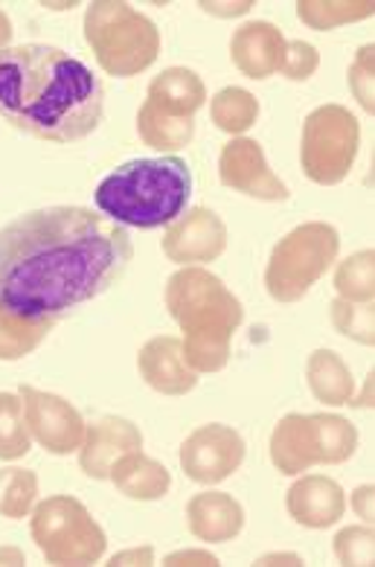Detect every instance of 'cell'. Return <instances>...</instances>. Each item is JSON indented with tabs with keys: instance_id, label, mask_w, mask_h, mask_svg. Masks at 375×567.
Here are the masks:
<instances>
[{
	"instance_id": "obj_17",
	"label": "cell",
	"mask_w": 375,
	"mask_h": 567,
	"mask_svg": "<svg viewBox=\"0 0 375 567\" xmlns=\"http://www.w3.org/2000/svg\"><path fill=\"white\" fill-rule=\"evenodd\" d=\"M285 35L268 21H248L230 39V59L248 79H268L280 73L285 59Z\"/></svg>"
},
{
	"instance_id": "obj_2",
	"label": "cell",
	"mask_w": 375,
	"mask_h": 567,
	"mask_svg": "<svg viewBox=\"0 0 375 567\" xmlns=\"http://www.w3.org/2000/svg\"><path fill=\"white\" fill-rule=\"evenodd\" d=\"M105 91L94 71L50 44L0 50V114L21 132L53 143L94 134Z\"/></svg>"
},
{
	"instance_id": "obj_36",
	"label": "cell",
	"mask_w": 375,
	"mask_h": 567,
	"mask_svg": "<svg viewBox=\"0 0 375 567\" xmlns=\"http://www.w3.org/2000/svg\"><path fill=\"white\" fill-rule=\"evenodd\" d=\"M9 41H12V21H9L7 12L0 9V50H7Z\"/></svg>"
},
{
	"instance_id": "obj_4",
	"label": "cell",
	"mask_w": 375,
	"mask_h": 567,
	"mask_svg": "<svg viewBox=\"0 0 375 567\" xmlns=\"http://www.w3.org/2000/svg\"><path fill=\"white\" fill-rule=\"evenodd\" d=\"M192 195V169L175 155L128 161L105 175L96 187V207L105 218L119 227H155L173 225L187 213Z\"/></svg>"
},
{
	"instance_id": "obj_5",
	"label": "cell",
	"mask_w": 375,
	"mask_h": 567,
	"mask_svg": "<svg viewBox=\"0 0 375 567\" xmlns=\"http://www.w3.org/2000/svg\"><path fill=\"white\" fill-rule=\"evenodd\" d=\"M85 41L102 71L117 79L149 71L160 53L155 21L123 0H96L87 7Z\"/></svg>"
},
{
	"instance_id": "obj_18",
	"label": "cell",
	"mask_w": 375,
	"mask_h": 567,
	"mask_svg": "<svg viewBox=\"0 0 375 567\" xmlns=\"http://www.w3.org/2000/svg\"><path fill=\"white\" fill-rule=\"evenodd\" d=\"M187 524L198 542L225 544L242 533L244 509L227 492H198L189 497Z\"/></svg>"
},
{
	"instance_id": "obj_27",
	"label": "cell",
	"mask_w": 375,
	"mask_h": 567,
	"mask_svg": "<svg viewBox=\"0 0 375 567\" xmlns=\"http://www.w3.org/2000/svg\"><path fill=\"white\" fill-rule=\"evenodd\" d=\"M39 497V474L30 468H0V515L3 518H27Z\"/></svg>"
},
{
	"instance_id": "obj_29",
	"label": "cell",
	"mask_w": 375,
	"mask_h": 567,
	"mask_svg": "<svg viewBox=\"0 0 375 567\" xmlns=\"http://www.w3.org/2000/svg\"><path fill=\"white\" fill-rule=\"evenodd\" d=\"M332 327L358 343H375V309L373 303H350L332 300Z\"/></svg>"
},
{
	"instance_id": "obj_20",
	"label": "cell",
	"mask_w": 375,
	"mask_h": 567,
	"mask_svg": "<svg viewBox=\"0 0 375 567\" xmlns=\"http://www.w3.org/2000/svg\"><path fill=\"white\" fill-rule=\"evenodd\" d=\"M146 100L157 102L160 109L180 114V117H196L207 102V87L201 76L189 68H166L160 76L152 79Z\"/></svg>"
},
{
	"instance_id": "obj_19",
	"label": "cell",
	"mask_w": 375,
	"mask_h": 567,
	"mask_svg": "<svg viewBox=\"0 0 375 567\" xmlns=\"http://www.w3.org/2000/svg\"><path fill=\"white\" fill-rule=\"evenodd\" d=\"M108 481L132 501H160L173 486V474L164 463L146 457L140 449L128 451L111 466Z\"/></svg>"
},
{
	"instance_id": "obj_14",
	"label": "cell",
	"mask_w": 375,
	"mask_h": 567,
	"mask_svg": "<svg viewBox=\"0 0 375 567\" xmlns=\"http://www.w3.org/2000/svg\"><path fill=\"white\" fill-rule=\"evenodd\" d=\"M137 449H143L140 427L123 416H102L85 427V440L79 445V466L94 481H108L111 466Z\"/></svg>"
},
{
	"instance_id": "obj_7",
	"label": "cell",
	"mask_w": 375,
	"mask_h": 567,
	"mask_svg": "<svg viewBox=\"0 0 375 567\" xmlns=\"http://www.w3.org/2000/svg\"><path fill=\"white\" fill-rule=\"evenodd\" d=\"M341 236L326 221H305L294 227L271 250L265 268V288L277 303H298L309 288L337 262Z\"/></svg>"
},
{
	"instance_id": "obj_1",
	"label": "cell",
	"mask_w": 375,
	"mask_h": 567,
	"mask_svg": "<svg viewBox=\"0 0 375 567\" xmlns=\"http://www.w3.org/2000/svg\"><path fill=\"white\" fill-rule=\"evenodd\" d=\"M134 257L125 227L87 207H41L0 227V306L59 318L105 295Z\"/></svg>"
},
{
	"instance_id": "obj_16",
	"label": "cell",
	"mask_w": 375,
	"mask_h": 567,
	"mask_svg": "<svg viewBox=\"0 0 375 567\" xmlns=\"http://www.w3.org/2000/svg\"><path fill=\"white\" fill-rule=\"evenodd\" d=\"M285 509L300 527L326 529L344 518L346 495L332 477L303 474L285 495Z\"/></svg>"
},
{
	"instance_id": "obj_31",
	"label": "cell",
	"mask_w": 375,
	"mask_h": 567,
	"mask_svg": "<svg viewBox=\"0 0 375 567\" xmlns=\"http://www.w3.org/2000/svg\"><path fill=\"white\" fill-rule=\"evenodd\" d=\"M373 76H375V48L373 44H364L350 68V91L367 114H375Z\"/></svg>"
},
{
	"instance_id": "obj_9",
	"label": "cell",
	"mask_w": 375,
	"mask_h": 567,
	"mask_svg": "<svg viewBox=\"0 0 375 567\" xmlns=\"http://www.w3.org/2000/svg\"><path fill=\"white\" fill-rule=\"evenodd\" d=\"M361 146V125L344 105H321L303 123L300 141V164L305 178L335 187L355 166Z\"/></svg>"
},
{
	"instance_id": "obj_33",
	"label": "cell",
	"mask_w": 375,
	"mask_h": 567,
	"mask_svg": "<svg viewBox=\"0 0 375 567\" xmlns=\"http://www.w3.org/2000/svg\"><path fill=\"white\" fill-rule=\"evenodd\" d=\"M373 495L375 489L373 486H358V489L352 492V509H355V515H358L364 524H373L375 518V509H373Z\"/></svg>"
},
{
	"instance_id": "obj_23",
	"label": "cell",
	"mask_w": 375,
	"mask_h": 567,
	"mask_svg": "<svg viewBox=\"0 0 375 567\" xmlns=\"http://www.w3.org/2000/svg\"><path fill=\"white\" fill-rule=\"evenodd\" d=\"M55 320L59 318H35L0 306V361H18L39 350L53 332Z\"/></svg>"
},
{
	"instance_id": "obj_30",
	"label": "cell",
	"mask_w": 375,
	"mask_h": 567,
	"mask_svg": "<svg viewBox=\"0 0 375 567\" xmlns=\"http://www.w3.org/2000/svg\"><path fill=\"white\" fill-rule=\"evenodd\" d=\"M335 556L341 565L367 567L375 561V533L373 527H346L335 536Z\"/></svg>"
},
{
	"instance_id": "obj_3",
	"label": "cell",
	"mask_w": 375,
	"mask_h": 567,
	"mask_svg": "<svg viewBox=\"0 0 375 567\" xmlns=\"http://www.w3.org/2000/svg\"><path fill=\"white\" fill-rule=\"evenodd\" d=\"M166 309L180 327V350L192 373H219L230 361V343L242 327L239 297L207 268L187 265L166 282Z\"/></svg>"
},
{
	"instance_id": "obj_12",
	"label": "cell",
	"mask_w": 375,
	"mask_h": 567,
	"mask_svg": "<svg viewBox=\"0 0 375 567\" xmlns=\"http://www.w3.org/2000/svg\"><path fill=\"white\" fill-rule=\"evenodd\" d=\"M219 178L227 189L259 202H285L289 187L277 178L265 161V152L250 137H233L221 148Z\"/></svg>"
},
{
	"instance_id": "obj_8",
	"label": "cell",
	"mask_w": 375,
	"mask_h": 567,
	"mask_svg": "<svg viewBox=\"0 0 375 567\" xmlns=\"http://www.w3.org/2000/svg\"><path fill=\"white\" fill-rule=\"evenodd\" d=\"M30 533L50 565H96L108 547L105 529L73 495H53L32 506Z\"/></svg>"
},
{
	"instance_id": "obj_24",
	"label": "cell",
	"mask_w": 375,
	"mask_h": 567,
	"mask_svg": "<svg viewBox=\"0 0 375 567\" xmlns=\"http://www.w3.org/2000/svg\"><path fill=\"white\" fill-rule=\"evenodd\" d=\"M375 12L373 0H300L298 18L309 30L329 32L335 27L355 24Z\"/></svg>"
},
{
	"instance_id": "obj_26",
	"label": "cell",
	"mask_w": 375,
	"mask_h": 567,
	"mask_svg": "<svg viewBox=\"0 0 375 567\" xmlns=\"http://www.w3.org/2000/svg\"><path fill=\"white\" fill-rule=\"evenodd\" d=\"M335 291L350 303H373L375 300V250H358L337 262Z\"/></svg>"
},
{
	"instance_id": "obj_11",
	"label": "cell",
	"mask_w": 375,
	"mask_h": 567,
	"mask_svg": "<svg viewBox=\"0 0 375 567\" xmlns=\"http://www.w3.org/2000/svg\"><path fill=\"white\" fill-rule=\"evenodd\" d=\"M21 402H24L30 436L41 449H48L50 454H59V457L79 451V445L85 440L87 425L82 420V413L67 399L24 384L21 388Z\"/></svg>"
},
{
	"instance_id": "obj_21",
	"label": "cell",
	"mask_w": 375,
	"mask_h": 567,
	"mask_svg": "<svg viewBox=\"0 0 375 567\" xmlns=\"http://www.w3.org/2000/svg\"><path fill=\"white\" fill-rule=\"evenodd\" d=\"M305 379H309V388L317 402L341 408V404H352L355 399V381H352L350 367L335 350H314L305 361Z\"/></svg>"
},
{
	"instance_id": "obj_28",
	"label": "cell",
	"mask_w": 375,
	"mask_h": 567,
	"mask_svg": "<svg viewBox=\"0 0 375 567\" xmlns=\"http://www.w3.org/2000/svg\"><path fill=\"white\" fill-rule=\"evenodd\" d=\"M32 436L27 427L24 402L15 393H0V460H21L30 454Z\"/></svg>"
},
{
	"instance_id": "obj_22",
	"label": "cell",
	"mask_w": 375,
	"mask_h": 567,
	"mask_svg": "<svg viewBox=\"0 0 375 567\" xmlns=\"http://www.w3.org/2000/svg\"><path fill=\"white\" fill-rule=\"evenodd\" d=\"M137 132H140V141L157 152H178L196 137V117H180L160 109L157 102L146 100L137 114Z\"/></svg>"
},
{
	"instance_id": "obj_38",
	"label": "cell",
	"mask_w": 375,
	"mask_h": 567,
	"mask_svg": "<svg viewBox=\"0 0 375 567\" xmlns=\"http://www.w3.org/2000/svg\"><path fill=\"white\" fill-rule=\"evenodd\" d=\"M271 561H291V565H303V559H300V556H294V553H274V556L259 559V565H271Z\"/></svg>"
},
{
	"instance_id": "obj_35",
	"label": "cell",
	"mask_w": 375,
	"mask_h": 567,
	"mask_svg": "<svg viewBox=\"0 0 375 567\" xmlns=\"http://www.w3.org/2000/svg\"><path fill=\"white\" fill-rule=\"evenodd\" d=\"M152 561H155V550L152 547H134V550L111 556V565H152Z\"/></svg>"
},
{
	"instance_id": "obj_37",
	"label": "cell",
	"mask_w": 375,
	"mask_h": 567,
	"mask_svg": "<svg viewBox=\"0 0 375 567\" xmlns=\"http://www.w3.org/2000/svg\"><path fill=\"white\" fill-rule=\"evenodd\" d=\"M3 561H9V565H24L27 559L18 547H3V550H0V565H3Z\"/></svg>"
},
{
	"instance_id": "obj_15",
	"label": "cell",
	"mask_w": 375,
	"mask_h": 567,
	"mask_svg": "<svg viewBox=\"0 0 375 567\" xmlns=\"http://www.w3.org/2000/svg\"><path fill=\"white\" fill-rule=\"evenodd\" d=\"M137 367H140L143 381L164 396H187L189 390H196L198 384V373H192L187 367L180 338H175V334H157V338L143 343Z\"/></svg>"
},
{
	"instance_id": "obj_34",
	"label": "cell",
	"mask_w": 375,
	"mask_h": 567,
	"mask_svg": "<svg viewBox=\"0 0 375 567\" xmlns=\"http://www.w3.org/2000/svg\"><path fill=\"white\" fill-rule=\"evenodd\" d=\"M166 565H219V559L207 550H180L166 556Z\"/></svg>"
},
{
	"instance_id": "obj_10",
	"label": "cell",
	"mask_w": 375,
	"mask_h": 567,
	"mask_svg": "<svg viewBox=\"0 0 375 567\" xmlns=\"http://www.w3.org/2000/svg\"><path fill=\"white\" fill-rule=\"evenodd\" d=\"M244 463V440L242 434L230 425L196 427L180 445V468L189 481L212 486V483L227 481L230 474L239 472Z\"/></svg>"
},
{
	"instance_id": "obj_32",
	"label": "cell",
	"mask_w": 375,
	"mask_h": 567,
	"mask_svg": "<svg viewBox=\"0 0 375 567\" xmlns=\"http://www.w3.org/2000/svg\"><path fill=\"white\" fill-rule=\"evenodd\" d=\"M321 68V53L314 44L309 41H289L285 44V59H282L280 73L291 82H305V79H312Z\"/></svg>"
},
{
	"instance_id": "obj_13",
	"label": "cell",
	"mask_w": 375,
	"mask_h": 567,
	"mask_svg": "<svg viewBox=\"0 0 375 567\" xmlns=\"http://www.w3.org/2000/svg\"><path fill=\"white\" fill-rule=\"evenodd\" d=\"M227 248V225L210 207H192L178 216L164 234V254L169 262L201 265L216 262Z\"/></svg>"
},
{
	"instance_id": "obj_6",
	"label": "cell",
	"mask_w": 375,
	"mask_h": 567,
	"mask_svg": "<svg viewBox=\"0 0 375 567\" xmlns=\"http://www.w3.org/2000/svg\"><path fill=\"white\" fill-rule=\"evenodd\" d=\"M358 449V427L337 413H289L271 431V463L282 474L341 466Z\"/></svg>"
},
{
	"instance_id": "obj_25",
	"label": "cell",
	"mask_w": 375,
	"mask_h": 567,
	"mask_svg": "<svg viewBox=\"0 0 375 567\" xmlns=\"http://www.w3.org/2000/svg\"><path fill=\"white\" fill-rule=\"evenodd\" d=\"M210 117L219 132L239 137V134H244L250 125L257 123L259 102L244 87H221L210 102Z\"/></svg>"
}]
</instances>
